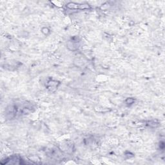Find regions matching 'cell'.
I'll return each mask as SVG.
<instances>
[{
	"mask_svg": "<svg viewBox=\"0 0 165 165\" xmlns=\"http://www.w3.org/2000/svg\"><path fill=\"white\" fill-rule=\"evenodd\" d=\"M67 7L70 9H89L90 6L88 4H79L75 3H70L67 5Z\"/></svg>",
	"mask_w": 165,
	"mask_h": 165,
	"instance_id": "obj_1",
	"label": "cell"
}]
</instances>
